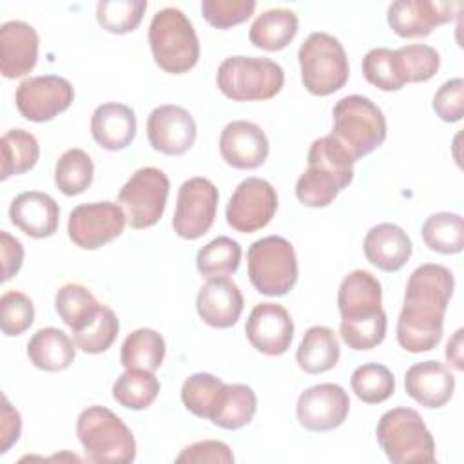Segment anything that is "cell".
Returning <instances> with one entry per match:
<instances>
[{"label": "cell", "instance_id": "obj_21", "mask_svg": "<svg viewBox=\"0 0 464 464\" xmlns=\"http://www.w3.org/2000/svg\"><path fill=\"white\" fill-rule=\"evenodd\" d=\"M40 38L33 25L22 20H9L0 25V71L5 78L29 74L38 60Z\"/></svg>", "mask_w": 464, "mask_h": 464}, {"label": "cell", "instance_id": "obj_27", "mask_svg": "<svg viewBox=\"0 0 464 464\" xmlns=\"http://www.w3.org/2000/svg\"><path fill=\"white\" fill-rule=\"evenodd\" d=\"M76 343L60 328L47 326L33 334L27 343V357L38 370L62 372L67 370L76 355Z\"/></svg>", "mask_w": 464, "mask_h": 464}, {"label": "cell", "instance_id": "obj_46", "mask_svg": "<svg viewBox=\"0 0 464 464\" xmlns=\"http://www.w3.org/2000/svg\"><path fill=\"white\" fill-rule=\"evenodd\" d=\"M433 111L442 121H459L464 116V80L444 82L433 96Z\"/></svg>", "mask_w": 464, "mask_h": 464}, {"label": "cell", "instance_id": "obj_24", "mask_svg": "<svg viewBox=\"0 0 464 464\" xmlns=\"http://www.w3.org/2000/svg\"><path fill=\"white\" fill-rule=\"evenodd\" d=\"M406 393L424 408L444 406L455 390V377L439 361H422L408 368L404 377Z\"/></svg>", "mask_w": 464, "mask_h": 464}, {"label": "cell", "instance_id": "obj_17", "mask_svg": "<svg viewBox=\"0 0 464 464\" xmlns=\"http://www.w3.org/2000/svg\"><path fill=\"white\" fill-rule=\"evenodd\" d=\"M459 9V2L397 0L388 7V25L402 38H424L435 27L451 22Z\"/></svg>", "mask_w": 464, "mask_h": 464}, {"label": "cell", "instance_id": "obj_49", "mask_svg": "<svg viewBox=\"0 0 464 464\" xmlns=\"http://www.w3.org/2000/svg\"><path fill=\"white\" fill-rule=\"evenodd\" d=\"M22 420L20 413L11 406L5 395H2V426H0V453H5L20 437Z\"/></svg>", "mask_w": 464, "mask_h": 464}, {"label": "cell", "instance_id": "obj_22", "mask_svg": "<svg viewBox=\"0 0 464 464\" xmlns=\"http://www.w3.org/2000/svg\"><path fill=\"white\" fill-rule=\"evenodd\" d=\"M243 306V294L228 277L208 279L196 297V310L199 317L212 328L234 326L241 317Z\"/></svg>", "mask_w": 464, "mask_h": 464}, {"label": "cell", "instance_id": "obj_18", "mask_svg": "<svg viewBox=\"0 0 464 464\" xmlns=\"http://www.w3.org/2000/svg\"><path fill=\"white\" fill-rule=\"evenodd\" d=\"M196 121L192 114L172 103L152 109L147 118V138L154 150L167 156L185 154L196 141Z\"/></svg>", "mask_w": 464, "mask_h": 464}, {"label": "cell", "instance_id": "obj_31", "mask_svg": "<svg viewBox=\"0 0 464 464\" xmlns=\"http://www.w3.org/2000/svg\"><path fill=\"white\" fill-rule=\"evenodd\" d=\"M256 408L257 399L250 386L239 382L225 384L223 395L208 420L223 430H239L254 419Z\"/></svg>", "mask_w": 464, "mask_h": 464}, {"label": "cell", "instance_id": "obj_43", "mask_svg": "<svg viewBox=\"0 0 464 464\" xmlns=\"http://www.w3.org/2000/svg\"><path fill=\"white\" fill-rule=\"evenodd\" d=\"M395 51H397L406 83L426 82L437 74L440 65V56L433 47L426 44H410Z\"/></svg>", "mask_w": 464, "mask_h": 464}, {"label": "cell", "instance_id": "obj_10", "mask_svg": "<svg viewBox=\"0 0 464 464\" xmlns=\"http://www.w3.org/2000/svg\"><path fill=\"white\" fill-rule=\"evenodd\" d=\"M246 266L252 286L270 297L286 295L299 274L295 250L281 236H266L254 241L246 252Z\"/></svg>", "mask_w": 464, "mask_h": 464}, {"label": "cell", "instance_id": "obj_29", "mask_svg": "<svg viewBox=\"0 0 464 464\" xmlns=\"http://www.w3.org/2000/svg\"><path fill=\"white\" fill-rule=\"evenodd\" d=\"M341 357L339 341L328 326H312L304 332L297 348V366L306 373H323L332 370Z\"/></svg>", "mask_w": 464, "mask_h": 464}, {"label": "cell", "instance_id": "obj_30", "mask_svg": "<svg viewBox=\"0 0 464 464\" xmlns=\"http://www.w3.org/2000/svg\"><path fill=\"white\" fill-rule=\"evenodd\" d=\"M165 359V339L152 328H138L130 332L120 352L125 370L156 372Z\"/></svg>", "mask_w": 464, "mask_h": 464}, {"label": "cell", "instance_id": "obj_8", "mask_svg": "<svg viewBox=\"0 0 464 464\" xmlns=\"http://www.w3.org/2000/svg\"><path fill=\"white\" fill-rule=\"evenodd\" d=\"M219 91L234 102H259L274 98L285 83V71L270 58L230 56L218 67Z\"/></svg>", "mask_w": 464, "mask_h": 464}, {"label": "cell", "instance_id": "obj_15", "mask_svg": "<svg viewBox=\"0 0 464 464\" xmlns=\"http://www.w3.org/2000/svg\"><path fill=\"white\" fill-rule=\"evenodd\" d=\"M277 210L276 188L261 178L243 179L227 205V223L241 232L250 234L270 223Z\"/></svg>", "mask_w": 464, "mask_h": 464}, {"label": "cell", "instance_id": "obj_19", "mask_svg": "<svg viewBox=\"0 0 464 464\" xmlns=\"http://www.w3.org/2000/svg\"><path fill=\"white\" fill-rule=\"evenodd\" d=\"M245 334L248 343L265 355H283L294 337V321L288 310L277 303H259L252 308Z\"/></svg>", "mask_w": 464, "mask_h": 464}, {"label": "cell", "instance_id": "obj_1", "mask_svg": "<svg viewBox=\"0 0 464 464\" xmlns=\"http://www.w3.org/2000/svg\"><path fill=\"white\" fill-rule=\"evenodd\" d=\"M453 288V274L442 265L424 263L411 272L397 319V343L406 352H430L440 343Z\"/></svg>", "mask_w": 464, "mask_h": 464}, {"label": "cell", "instance_id": "obj_3", "mask_svg": "<svg viewBox=\"0 0 464 464\" xmlns=\"http://www.w3.org/2000/svg\"><path fill=\"white\" fill-rule=\"evenodd\" d=\"M353 163L332 134L317 138L308 150V167L295 183L297 199L312 208L328 207L352 183Z\"/></svg>", "mask_w": 464, "mask_h": 464}, {"label": "cell", "instance_id": "obj_47", "mask_svg": "<svg viewBox=\"0 0 464 464\" xmlns=\"http://www.w3.org/2000/svg\"><path fill=\"white\" fill-rule=\"evenodd\" d=\"M176 462H218V464H230L234 462V455L230 448L221 440H199L185 450L176 457Z\"/></svg>", "mask_w": 464, "mask_h": 464}, {"label": "cell", "instance_id": "obj_20", "mask_svg": "<svg viewBox=\"0 0 464 464\" xmlns=\"http://www.w3.org/2000/svg\"><path fill=\"white\" fill-rule=\"evenodd\" d=\"M268 138L259 125L236 120L225 125L219 136V152L227 165L239 170L261 167L268 158Z\"/></svg>", "mask_w": 464, "mask_h": 464}, {"label": "cell", "instance_id": "obj_13", "mask_svg": "<svg viewBox=\"0 0 464 464\" xmlns=\"http://www.w3.org/2000/svg\"><path fill=\"white\" fill-rule=\"evenodd\" d=\"M125 223L127 216L118 203H83L69 214L67 234L76 246L83 250H96L116 239L123 232Z\"/></svg>", "mask_w": 464, "mask_h": 464}, {"label": "cell", "instance_id": "obj_11", "mask_svg": "<svg viewBox=\"0 0 464 464\" xmlns=\"http://www.w3.org/2000/svg\"><path fill=\"white\" fill-rule=\"evenodd\" d=\"M169 188V178L161 169H138L118 192L127 223L136 230L156 225L165 212Z\"/></svg>", "mask_w": 464, "mask_h": 464}, {"label": "cell", "instance_id": "obj_9", "mask_svg": "<svg viewBox=\"0 0 464 464\" xmlns=\"http://www.w3.org/2000/svg\"><path fill=\"white\" fill-rule=\"evenodd\" d=\"M301 82L314 96H328L348 82L350 67L343 44L328 33H312L297 53Z\"/></svg>", "mask_w": 464, "mask_h": 464}, {"label": "cell", "instance_id": "obj_38", "mask_svg": "<svg viewBox=\"0 0 464 464\" xmlns=\"http://www.w3.org/2000/svg\"><path fill=\"white\" fill-rule=\"evenodd\" d=\"M225 382L212 373H192L181 386V401L185 408L199 419H210L221 395Z\"/></svg>", "mask_w": 464, "mask_h": 464}, {"label": "cell", "instance_id": "obj_26", "mask_svg": "<svg viewBox=\"0 0 464 464\" xmlns=\"http://www.w3.org/2000/svg\"><path fill=\"white\" fill-rule=\"evenodd\" d=\"M91 134L102 149L123 150L136 136V114L125 103H102L91 116Z\"/></svg>", "mask_w": 464, "mask_h": 464}, {"label": "cell", "instance_id": "obj_5", "mask_svg": "<svg viewBox=\"0 0 464 464\" xmlns=\"http://www.w3.org/2000/svg\"><path fill=\"white\" fill-rule=\"evenodd\" d=\"M332 136L344 147L353 161L381 147L388 125L382 111L366 96L350 94L341 98L332 111Z\"/></svg>", "mask_w": 464, "mask_h": 464}, {"label": "cell", "instance_id": "obj_25", "mask_svg": "<svg viewBox=\"0 0 464 464\" xmlns=\"http://www.w3.org/2000/svg\"><path fill=\"white\" fill-rule=\"evenodd\" d=\"M366 259L382 272L401 270L411 257V239L395 223H379L366 232L362 241Z\"/></svg>", "mask_w": 464, "mask_h": 464}, {"label": "cell", "instance_id": "obj_34", "mask_svg": "<svg viewBox=\"0 0 464 464\" xmlns=\"http://www.w3.org/2000/svg\"><path fill=\"white\" fill-rule=\"evenodd\" d=\"M160 393V381L154 372L125 370L112 384L114 401L127 410L149 408Z\"/></svg>", "mask_w": 464, "mask_h": 464}, {"label": "cell", "instance_id": "obj_23", "mask_svg": "<svg viewBox=\"0 0 464 464\" xmlns=\"http://www.w3.org/2000/svg\"><path fill=\"white\" fill-rule=\"evenodd\" d=\"M9 218L14 227L34 239L51 237L58 230L60 207L45 192H20L9 205Z\"/></svg>", "mask_w": 464, "mask_h": 464}, {"label": "cell", "instance_id": "obj_33", "mask_svg": "<svg viewBox=\"0 0 464 464\" xmlns=\"http://www.w3.org/2000/svg\"><path fill=\"white\" fill-rule=\"evenodd\" d=\"M102 303L83 285L67 283L54 295V310L60 319L74 332L85 326L100 310Z\"/></svg>", "mask_w": 464, "mask_h": 464}, {"label": "cell", "instance_id": "obj_4", "mask_svg": "<svg viewBox=\"0 0 464 464\" xmlns=\"http://www.w3.org/2000/svg\"><path fill=\"white\" fill-rule=\"evenodd\" d=\"M76 435L91 462L129 464L136 459V440L130 428L105 406L85 408L78 415Z\"/></svg>", "mask_w": 464, "mask_h": 464}, {"label": "cell", "instance_id": "obj_32", "mask_svg": "<svg viewBox=\"0 0 464 464\" xmlns=\"http://www.w3.org/2000/svg\"><path fill=\"white\" fill-rule=\"evenodd\" d=\"M2 149V167H0V179H7L9 176L24 174L31 170L40 156L38 140L24 130V129H11L4 132L0 140Z\"/></svg>", "mask_w": 464, "mask_h": 464}, {"label": "cell", "instance_id": "obj_16", "mask_svg": "<svg viewBox=\"0 0 464 464\" xmlns=\"http://www.w3.org/2000/svg\"><path fill=\"white\" fill-rule=\"evenodd\" d=\"M350 411V399L343 386L334 382L306 388L295 404L299 424L308 431H330L339 428Z\"/></svg>", "mask_w": 464, "mask_h": 464}, {"label": "cell", "instance_id": "obj_48", "mask_svg": "<svg viewBox=\"0 0 464 464\" xmlns=\"http://www.w3.org/2000/svg\"><path fill=\"white\" fill-rule=\"evenodd\" d=\"M0 259H2V281H7L13 276H16L24 263L22 243L11 234H7L5 230L0 232Z\"/></svg>", "mask_w": 464, "mask_h": 464}, {"label": "cell", "instance_id": "obj_12", "mask_svg": "<svg viewBox=\"0 0 464 464\" xmlns=\"http://www.w3.org/2000/svg\"><path fill=\"white\" fill-rule=\"evenodd\" d=\"M218 188L207 178H190L178 190L172 228L183 239H198L205 236L216 218Z\"/></svg>", "mask_w": 464, "mask_h": 464}, {"label": "cell", "instance_id": "obj_42", "mask_svg": "<svg viewBox=\"0 0 464 464\" xmlns=\"http://www.w3.org/2000/svg\"><path fill=\"white\" fill-rule=\"evenodd\" d=\"M145 11V0H103L96 5V20L107 33L125 34L140 25Z\"/></svg>", "mask_w": 464, "mask_h": 464}, {"label": "cell", "instance_id": "obj_28", "mask_svg": "<svg viewBox=\"0 0 464 464\" xmlns=\"http://www.w3.org/2000/svg\"><path fill=\"white\" fill-rule=\"evenodd\" d=\"M297 14L285 7H276L261 13L250 25V44L265 51L285 49L297 34Z\"/></svg>", "mask_w": 464, "mask_h": 464}, {"label": "cell", "instance_id": "obj_2", "mask_svg": "<svg viewBox=\"0 0 464 464\" xmlns=\"http://www.w3.org/2000/svg\"><path fill=\"white\" fill-rule=\"evenodd\" d=\"M382 288L368 270H353L339 285L341 339L352 350H372L386 337V312L381 306Z\"/></svg>", "mask_w": 464, "mask_h": 464}, {"label": "cell", "instance_id": "obj_44", "mask_svg": "<svg viewBox=\"0 0 464 464\" xmlns=\"http://www.w3.org/2000/svg\"><path fill=\"white\" fill-rule=\"evenodd\" d=\"M34 321L33 301L16 290H9L0 297V326L9 337L24 334Z\"/></svg>", "mask_w": 464, "mask_h": 464}, {"label": "cell", "instance_id": "obj_45", "mask_svg": "<svg viewBox=\"0 0 464 464\" xmlns=\"http://www.w3.org/2000/svg\"><path fill=\"white\" fill-rule=\"evenodd\" d=\"M256 9L254 0H203V18L216 29H228L246 22Z\"/></svg>", "mask_w": 464, "mask_h": 464}, {"label": "cell", "instance_id": "obj_41", "mask_svg": "<svg viewBox=\"0 0 464 464\" xmlns=\"http://www.w3.org/2000/svg\"><path fill=\"white\" fill-rule=\"evenodd\" d=\"M350 384L357 399L366 404L384 402L395 392L393 373L384 364L377 362H366L355 368Z\"/></svg>", "mask_w": 464, "mask_h": 464}, {"label": "cell", "instance_id": "obj_6", "mask_svg": "<svg viewBox=\"0 0 464 464\" xmlns=\"http://www.w3.org/2000/svg\"><path fill=\"white\" fill-rule=\"evenodd\" d=\"M377 442L393 464H431L435 462V440L419 411L393 408L377 422Z\"/></svg>", "mask_w": 464, "mask_h": 464}, {"label": "cell", "instance_id": "obj_39", "mask_svg": "<svg viewBox=\"0 0 464 464\" xmlns=\"http://www.w3.org/2000/svg\"><path fill=\"white\" fill-rule=\"evenodd\" d=\"M362 74L366 82L381 91H399L406 85L401 62L395 49L375 47L362 58Z\"/></svg>", "mask_w": 464, "mask_h": 464}, {"label": "cell", "instance_id": "obj_35", "mask_svg": "<svg viewBox=\"0 0 464 464\" xmlns=\"http://www.w3.org/2000/svg\"><path fill=\"white\" fill-rule=\"evenodd\" d=\"M426 246L439 254H459L464 248V219L453 212L431 214L422 225Z\"/></svg>", "mask_w": 464, "mask_h": 464}, {"label": "cell", "instance_id": "obj_7", "mask_svg": "<svg viewBox=\"0 0 464 464\" xmlns=\"http://www.w3.org/2000/svg\"><path fill=\"white\" fill-rule=\"evenodd\" d=\"M149 44L158 67L170 74H183L199 60V42L194 25L176 7L160 9L152 16Z\"/></svg>", "mask_w": 464, "mask_h": 464}, {"label": "cell", "instance_id": "obj_37", "mask_svg": "<svg viewBox=\"0 0 464 464\" xmlns=\"http://www.w3.org/2000/svg\"><path fill=\"white\" fill-rule=\"evenodd\" d=\"M94 165L83 149L65 150L54 167V183L65 196H76L87 190L92 183Z\"/></svg>", "mask_w": 464, "mask_h": 464}, {"label": "cell", "instance_id": "obj_36", "mask_svg": "<svg viewBox=\"0 0 464 464\" xmlns=\"http://www.w3.org/2000/svg\"><path fill=\"white\" fill-rule=\"evenodd\" d=\"M241 263V246L236 239L219 236L201 246L196 256L198 272L207 277H228Z\"/></svg>", "mask_w": 464, "mask_h": 464}, {"label": "cell", "instance_id": "obj_40", "mask_svg": "<svg viewBox=\"0 0 464 464\" xmlns=\"http://www.w3.org/2000/svg\"><path fill=\"white\" fill-rule=\"evenodd\" d=\"M120 332V321L112 308L102 304L98 314L80 330L72 332L76 346L85 353H102L111 348Z\"/></svg>", "mask_w": 464, "mask_h": 464}, {"label": "cell", "instance_id": "obj_50", "mask_svg": "<svg viewBox=\"0 0 464 464\" xmlns=\"http://www.w3.org/2000/svg\"><path fill=\"white\" fill-rule=\"evenodd\" d=\"M446 359L451 362L457 370H462V330H457L453 337L446 344Z\"/></svg>", "mask_w": 464, "mask_h": 464}, {"label": "cell", "instance_id": "obj_14", "mask_svg": "<svg viewBox=\"0 0 464 464\" xmlns=\"http://www.w3.org/2000/svg\"><path fill=\"white\" fill-rule=\"evenodd\" d=\"M74 100V89L69 80L58 74L31 76L20 82L14 92L18 112L36 123H44L67 111Z\"/></svg>", "mask_w": 464, "mask_h": 464}]
</instances>
